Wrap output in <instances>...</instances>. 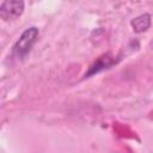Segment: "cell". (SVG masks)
Wrapping results in <instances>:
<instances>
[{
    "mask_svg": "<svg viewBox=\"0 0 153 153\" xmlns=\"http://www.w3.org/2000/svg\"><path fill=\"white\" fill-rule=\"evenodd\" d=\"M38 37V29L35 26L27 27L18 38V41L13 45V55L17 59H24L35 45Z\"/></svg>",
    "mask_w": 153,
    "mask_h": 153,
    "instance_id": "cell-1",
    "label": "cell"
},
{
    "mask_svg": "<svg viewBox=\"0 0 153 153\" xmlns=\"http://www.w3.org/2000/svg\"><path fill=\"white\" fill-rule=\"evenodd\" d=\"M151 25V16L147 13L140 14L131 20V26L136 32L146 31Z\"/></svg>",
    "mask_w": 153,
    "mask_h": 153,
    "instance_id": "cell-3",
    "label": "cell"
},
{
    "mask_svg": "<svg viewBox=\"0 0 153 153\" xmlns=\"http://www.w3.org/2000/svg\"><path fill=\"white\" fill-rule=\"evenodd\" d=\"M114 63L112 60H109V57H103V59H99L91 68H90V72L88 74H94V73H98L99 71L104 69V68H108L110 67L111 65Z\"/></svg>",
    "mask_w": 153,
    "mask_h": 153,
    "instance_id": "cell-4",
    "label": "cell"
},
{
    "mask_svg": "<svg viewBox=\"0 0 153 153\" xmlns=\"http://www.w3.org/2000/svg\"><path fill=\"white\" fill-rule=\"evenodd\" d=\"M24 10V2L19 0L4 1L0 5V17L4 20H11L18 18Z\"/></svg>",
    "mask_w": 153,
    "mask_h": 153,
    "instance_id": "cell-2",
    "label": "cell"
}]
</instances>
